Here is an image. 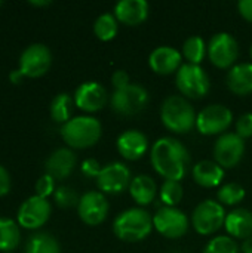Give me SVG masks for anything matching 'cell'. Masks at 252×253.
<instances>
[{
    "instance_id": "cell-1",
    "label": "cell",
    "mask_w": 252,
    "mask_h": 253,
    "mask_svg": "<svg viewBox=\"0 0 252 253\" xmlns=\"http://www.w3.org/2000/svg\"><path fill=\"white\" fill-rule=\"evenodd\" d=\"M150 162L153 169L165 178V181L181 182L190 170L189 150L172 136L159 138L150 150Z\"/></svg>"
},
{
    "instance_id": "cell-2",
    "label": "cell",
    "mask_w": 252,
    "mask_h": 253,
    "mask_svg": "<svg viewBox=\"0 0 252 253\" xmlns=\"http://www.w3.org/2000/svg\"><path fill=\"white\" fill-rule=\"evenodd\" d=\"M153 216L143 208H129L113 221L114 236L126 243L146 240L153 231Z\"/></svg>"
},
{
    "instance_id": "cell-3",
    "label": "cell",
    "mask_w": 252,
    "mask_h": 253,
    "mask_svg": "<svg viewBox=\"0 0 252 253\" xmlns=\"http://www.w3.org/2000/svg\"><path fill=\"white\" fill-rule=\"evenodd\" d=\"M196 117L198 114L195 113V108L189 99L181 95H171L160 105V120L172 133H189L196 127Z\"/></svg>"
},
{
    "instance_id": "cell-4",
    "label": "cell",
    "mask_w": 252,
    "mask_h": 253,
    "mask_svg": "<svg viewBox=\"0 0 252 253\" xmlns=\"http://www.w3.org/2000/svg\"><path fill=\"white\" fill-rule=\"evenodd\" d=\"M59 132L68 147L83 150L94 147L100 141L102 126L100 120L92 116H79L64 123Z\"/></svg>"
},
{
    "instance_id": "cell-5",
    "label": "cell",
    "mask_w": 252,
    "mask_h": 253,
    "mask_svg": "<svg viewBox=\"0 0 252 253\" xmlns=\"http://www.w3.org/2000/svg\"><path fill=\"white\" fill-rule=\"evenodd\" d=\"M175 86L187 99L205 98L211 89V80L202 65L183 64L175 73Z\"/></svg>"
},
{
    "instance_id": "cell-6",
    "label": "cell",
    "mask_w": 252,
    "mask_h": 253,
    "mask_svg": "<svg viewBox=\"0 0 252 253\" xmlns=\"http://www.w3.org/2000/svg\"><path fill=\"white\" fill-rule=\"evenodd\" d=\"M150 95L141 84L131 83L129 86L114 90L110 96L111 110L122 117H131L141 113L149 104Z\"/></svg>"
},
{
    "instance_id": "cell-7",
    "label": "cell",
    "mask_w": 252,
    "mask_h": 253,
    "mask_svg": "<svg viewBox=\"0 0 252 253\" xmlns=\"http://www.w3.org/2000/svg\"><path fill=\"white\" fill-rule=\"evenodd\" d=\"M226 209L220 202L203 200L201 202L192 213V225L195 231L201 236H211L217 233L226 222Z\"/></svg>"
},
{
    "instance_id": "cell-8",
    "label": "cell",
    "mask_w": 252,
    "mask_h": 253,
    "mask_svg": "<svg viewBox=\"0 0 252 253\" xmlns=\"http://www.w3.org/2000/svg\"><path fill=\"white\" fill-rule=\"evenodd\" d=\"M233 122V113L223 104H211L199 111L196 117V129L205 136L223 135Z\"/></svg>"
},
{
    "instance_id": "cell-9",
    "label": "cell",
    "mask_w": 252,
    "mask_h": 253,
    "mask_svg": "<svg viewBox=\"0 0 252 253\" xmlns=\"http://www.w3.org/2000/svg\"><path fill=\"white\" fill-rule=\"evenodd\" d=\"M153 227L160 236L169 240H177L187 234L190 227V219L178 208L163 206L153 216Z\"/></svg>"
},
{
    "instance_id": "cell-10",
    "label": "cell",
    "mask_w": 252,
    "mask_h": 253,
    "mask_svg": "<svg viewBox=\"0 0 252 253\" xmlns=\"http://www.w3.org/2000/svg\"><path fill=\"white\" fill-rule=\"evenodd\" d=\"M208 56L217 68H232L239 56V43L229 33H217L208 43Z\"/></svg>"
},
{
    "instance_id": "cell-11",
    "label": "cell",
    "mask_w": 252,
    "mask_h": 253,
    "mask_svg": "<svg viewBox=\"0 0 252 253\" xmlns=\"http://www.w3.org/2000/svg\"><path fill=\"white\" fill-rule=\"evenodd\" d=\"M131 182V170L125 163L120 162H111L102 166L97 178V187L102 194H120L129 190Z\"/></svg>"
},
{
    "instance_id": "cell-12",
    "label": "cell",
    "mask_w": 252,
    "mask_h": 253,
    "mask_svg": "<svg viewBox=\"0 0 252 253\" xmlns=\"http://www.w3.org/2000/svg\"><path fill=\"white\" fill-rule=\"evenodd\" d=\"M245 156V139H242L236 132H226L220 135L214 145L215 162L223 169L236 168Z\"/></svg>"
},
{
    "instance_id": "cell-13",
    "label": "cell",
    "mask_w": 252,
    "mask_h": 253,
    "mask_svg": "<svg viewBox=\"0 0 252 253\" xmlns=\"http://www.w3.org/2000/svg\"><path fill=\"white\" fill-rule=\"evenodd\" d=\"M50 64V50L43 43H33L27 46L19 56V70L24 74V77H40L48 73Z\"/></svg>"
},
{
    "instance_id": "cell-14",
    "label": "cell",
    "mask_w": 252,
    "mask_h": 253,
    "mask_svg": "<svg viewBox=\"0 0 252 253\" xmlns=\"http://www.w3.org/2000/svg\"><path fill=\"white\" fill-rule=\"evenodd\" d=\"M52 208L48 199L31 196L18 209V224L27 230H37L48 222Z\"/></svg>"
},
{
    "instance_id": "cell-15",
    "label": "cell",
    "mask_w": 252,
    "mask_h": 253,
    "mask_svg": "<svg viewBox=\"0 0 252 253\" xmlns=\"http://www.w3.org/2000/svg\"><path fill=\"white\" fill-rule=\"evenodd\" d=\"M108 202L101 191H88L85 193L77 205V212L80 219L89 225L97 227L102 224L108 215Z\"/></svg>"
},
{
    "instance_id": "cell-16",
    "label": "cell",
    "mask_w": 252,
    "mask_h": 253,
    "mask_svg": "<svg viewBox=\"0 0 252 253\" xmlns=\"http://www.w3.org/2000/svg\"><path fill=\"white\" fill-rule=\"evenodd\" d=\"M108 102V93L105 87L98 82H85L74 92V104L82 111L97 113Z\"/></svg>"
},
{
    "instance_id": "cell-17",
    "label": "cell",
    "mask_w": 252,
    "mask_h": 253,
    "mask_svg": "<svg viewBox=\"0 0 252 253\" xmlns=\"http://www.w3.org/2000/svg\"><path fill=\"white\" fill-rule=\"evenodd\" d=\"M149 65L151 71L160 76H169L177 73L183 65V55L172 46H159L149 56Z\"/></svg>"
},
{
    "instance_id": "cell-18",
    "label": "cell",
    "mask_w": 252,
    "mask_h": 253,
    "mask_svg": "<svg viewBox=\"0 0 252 253\" xmlns=\"http://www.w3.org/2000/svg\"><path fill=\"white\" fill-rule=\"evenodd\" d=\"M116 147L119 154L129 162L140 160L149 148V139L147 136L137 130V129H128L123 133L117 136Z\"/></svg>"
},
{
    "instance_id": "cell-19",
    "label": "cell",
    "mask_w": 252,
    "mask_h": 253,
    "mask_svg": "<svg viewBox=\"0 0 252 253\" xmlns=\"http://www.w3.org/2000/svg\"><path fill=\"white\" fill-rule=\"evenodd\" d=\"M150 6L146 0H122L114 6L116 19L128 27H137L149 18Z\"/></svg>"
},
{
    "instance_id": "cell-20",
    "label": "cell",
    "mask_w": 252,
    "mask_h": 253,
    "mask_svg": "<svg viewBox=\"0 0 252 253\" xmlns=\"http://www.w3.org/2000/svg\"><path fill=\"white\" fill-rule=\"evenodd\" d=\"M76 166V154L70 148L55 150L46 160L45 169L55 181H62L71 175Z\"/></svg>"
},
{
    "instance_id": "cell-21",
    "label": "cell",
    "mask_w": 252,
    "mask_h": 253,
    "mask_svg": "<svg viewBox=\"0 0 252 253\" xmlns=\"http://www.w3.org/2000/svg\"><path fill=\"white\" fill-rule=\"evenodd\" d=\"M224 169L212 160H202L198 162L192 168V176L195 182L203 188H217L221 185L224 179Z\"/></svg>"
},
{
    "instance_id": "cell-22",
    "label": "cell",
    "mask_w": 252,
    "mask_h": 253,
    "mask_svg": "<svg viewBox=\"0 0 252 253\" xmlns=\"http://www.w3.org/2000/svg\"><path fill=\"white\" fill-rule=\"evenodd\" d=\"M224 228L227 231V236L232 239H239V240H247L252 237V212L239 208L227 213Z\"/></svg>"
},
{
    "instance_id": "cell-23",
    "label": "cell",
    "mask_w": 252,
    "mask_h": 253,
    "mask_svg": "<svg viewBox=\"0 0 252 253\" xmlns=\"http://www.w3.org/2000/svg\"><path fill=\"white\" fill-rule=\"evenodd\" d=\"M227 87L238 96L252 93V62H242L233 65L226 77Z\"/></svg>"
},
{
    "instance_id": "cell-24",
    "label": "cell",
    "mask_w": 252,
    "mask_h": 253,
    "mask_svg": "<svg viewBox=\"0 0 252 253\" xmlns=\"http://www.w3.org/2000/svg\"><path fill=\"white\" fill-rule=\"evenodd\" d=\"M129 194L138 206H147L156 199L157 184L150 175H137L129 185Z\"/></svg>"
},
{
    "instance_id": "cell-25",
    "label": "cell",
    "mask_w": 252,
    "mask_h": 253,
    "mask_svg": "<svg viewBox=\"0 0 252 253\" xmlns=\"http://www.w3.org/2000/svg\"><path fill=\"white\" fill-rule=\"evenodd\" d=\"M21 240V231L18 224L10 218H0V251L12 252L18 248Z\"/></svg>"
},
{
    "instance_id": "cell-26",
    "label": "cell",
    "mask_w": 252,
    "mask_h": 253,
    "mask_svg": "<svg viewBox=\"0 0 252 253\" xmlns=\"http://www.w3.org/2000/svg\"><path fill=\"white\" fill-rule=\"evenodd\" d=\"M25 253H61V246L52 234L42 231L30 236L25 245Z\"/></svg>"
},
{
    "instance_id": "cell-27",
    "label": "cell",
    "mask_w": 252,
    "mask_h": 253,
    "mask_svg": "<svg viewBox=\"0 0 252 253\" xmlns=\"http://www.w3.org/2000/svg\"><path fill=\"white\" fill-rule=\"evenodd\" d=\"M206 53H208V46L201 36L189 37L184 42L183 50H181L183 58H186L189 64H195V65H201Z\"/></svg>"
},
{
    "instance_id": "cell-28",
    "label": "cell",
    "mask_w": 252,
    "mask_h": 253,
    "mask_svg": "<svg viewBox=\"0 0 252 253\" xmlns=\"http://www.w3.org/2000/svg\"><path fill=\"white\" fill-rule=\"evenodd\" d=\"M119 21L114 13H102L94 22V33L101 42H110L117 36Z\"/></svg>"
},
{
    "instance_id": "cell-29",
    "label": "cell",
    "mask_w": 252,
    "mask_h": 253,
    "mask_svg": "<svg viewBox=\"0 0 252 253\" xmlns=\"http://www.w3.org/2000/svg\"><path fill=\"white\" fill-rule=\"evenodd\" d=\"M73 98L62 92L58 93L52 102H50V117L56 123H67L71 119V111H73Z\"/></svg>"
},
{
    "instance_id": "cell-30",
    "label": "cell",
    "mask_w": 252,
    "mask_h": 253,
    "mask_svg": "<svg viewBox=\"0 0 252 253\" xmlns=\"http://www.w3.org/2000/svg\"><path fill=\"white\" fill-rule=\"evenodd\" d=\"M245 196H247V191L241 184L229 182L218 188L217 202H220L223 206H235V205L244 202Z\"/></svg>"
},
{
    "instance_id": "cell-31",
    "label": "cell",
    "mask_w": 252,
    "mask_h": 253,
    "mask_svg": "<svg viewBox=\"0 0 252 253\" xmlns=\"http://www.w3.org/2000/svg\"><path fill=\"white\" fill-rule=\"evenodd\" d=\"M184 196V190L181 187V182L178 181H165L159 190L160 202L168 208H175Z\"/></svg>"
},
{
    "instance_id": "cell-32",
    "label": "cell",
    "mask_w": 252,
    "mask_h": 253,
    "mask_svg": "<svg viewBox=\"0 0 252 253\" xmlns=\"http://www.w3.org/2000/svg\"><path fill=\"white\" fill-rule=\"evenodd\" d=\"M202 253H239V246L230 236H217L205 245Z\"/></svg>"
},
{
    "instance_id": "cell-33",
    "label": "cell",
    "mask_w": 252,
    "mask_h": 253,
    "mask_svg": "<svg viewBox=\"0 0 252 253\" xmlns=\"http://www.w3.org/2000/svg\"><path fill=\"white\" fill-rule=\"evenodd\" d=\"M53 200L56 203V206L62 208V209H68V208H73V206H77L79 205V196L77 193L70 188V187H65V185H61L55 190L53 193Z\"/></svg>"
},
{
    "instance_id": "cell-34",
    "label": "cell",
    "mask_w": 252,
    "mask_h": 253,
    "mask_svg": "<svg viewBox=\"0 0 252 253\" xmlns=\"http://www.w3.org/2000/svg\"><path fill=\"white\" fill-rule=\"evenodd\" d=\"M55 190V179L48 173L42 175L36 182V196H40L43 199H48L50 194H53Z\"/></svg>"
},
{
    "instance_id": "cell-35",
    "label": "cell",
    "mask_w": 252,
    "mask_h": 253,
    "mask_svg": "<svg viewBox=\"0 0 252 253\" xmlns=\"http://www.w3.org/2000/svg\"><path fill=\"white\" fill-rule=\"evenodd\" d=\"M236 133L242 138H251L252 136V113H245L239 117L236 123Z\"/></svg>"
},
{
    "instance_id": "cell-36",
    "label": "cell",
    "mask_w": 252,
    "mask_h": 253,
    "mask_svg": "<svg viewBox=\"0 0 252 253\" xmlns=\"http://www.w3.org/2000/svg\"><path fill=\"white\" fill-rule=\"evenodd\" d=\"M101 169L102 168H101L100 162L95 160V159H86V160L82 162V166H80V170L86 178H95V179L98 178Z\"/></svg>"
},
{
    "instance_id": "cell-37",
    "label": "cell",
    "mask_w": 252,
    "mask_h": 253,
    "mask_svg": "<svg viewBox=\"0 0 252 253\" xmlns=\"http://www.w3.org/2000/svg\"><path fill=\"white\" fill-rule=\"evenodd\" d=\"M111 84H113L114 90L123 89V87L131 84V77H129V74L125 70H117L111 76Z\"/></svg>"
},
{
    "instance_id": "cell-38",
    "label": "cell",
    "mask_w": 252,
    "mask_h": 253,
    "mask_svg": "<svg viewBox=\"0 0 252 253\" xmlns=\"http://www.w3.org/2000/svg\"><path fill=\"white\" fill-rule=\"evenodd\" d=\"M9 190H10V175L3 166H0V197L6 196Z\"/></svg>"
},
{
    "instance_id": "cell-39",
    "label": "cell",
    "mask_w": 252,
    "mask_h": 253,
    "mask_svg": "<svg viewBox=\"0 0 252 253\" xmlns=\"http://www.w3.org/2000/svg\"><path fill=\"white\" fill-rule=\"evenodd\" d=\"M238 10L244 19L252 22V0H241L238 3Z\"/></svg>"
},
{
    "instance_id": "cell-40",
    "label": "cell",
    "mask_w": 252,
    "mask_h": 253,
    "mask_svg": "<svg viewBox=\"0 0 252 253\" xmlns=\"http://www.w3.org/2000/svg\"><path fill=\"white\" fill-rule=\"evenodd\" d=\"M9 79H10V82H12L13 84H18V83H21V80L24 79V74H22V73H21V70L18 68V70L10 71Z\"/></svg>"
},
{
    "instance_id": "cell-41",
    "label": "cell",
    "mask_w": 252,
    "mask_h": 253,
    "mask_svg": "<svg viewBox=\"0 0 252 253\" xmlns=\"http://www.w3.org/2000/svg\"><path fill=\"white\" fill-rule=\"evenodd\" d=\"M241 251H242V253H252V237L244 240V243L241 246Z\"/></svg>"
},
{
    "instance_id": "cell-42",
    "label": "cell",
    "mask_w": 252,
    "mask_h": 253,
    "mask_svg": "<svg viewBox=\"0 0 252 253\" xmlns=\"http://www.w3.org/2000/svg\"><path fill=\"white\" fill-rule=\"evenodd\" d=\"M28 3L33 4V6H48V4H50L52 1H50V0H30Z\"/></svg>"
},
{
    "instance_id": "cell-43",
    "label": "cell",
    "mask_w": 252,
    "mask_h": 253,
    "mask_svg": "<svg viewBox=\"0 0 252 253\" xmlns=\"http://www.w3.org/2000/svg\"><path fill=\"white\" fill-rule=\"evenodd\" d=\"M250 55H251V59H252V43H251V47H250Z\"/></svg>"
},
{
    "instance_id": "cell-44",
    "label": "cell",
    "mask_w": 252,
    "mask_h": 253,
    "mask_svg": "<svg viewBox=\"0 0 252 253\" xmlns=\"http://www.w3.org/2000/svg\"><path fill=\"white\" fill-rule=\"evenodd\" d=\"M1 4H3V1H1V0H0V6H1Z\"/></svg>"
},
{
    "instance_id": "cell-45",
    "label": "cell",
    "mask_w": 252,
    "mask_h": 253,
    "mask_svg": "<svg viewBox=\"0 0 252 253\" xmlns=\"http://www.w3.org/2000/svg\"><path fill=\"white\" fill-rule=\"evenodd\" d=\"M9 253H12V252H9Z\"/></svg>"
}]
</instances>
